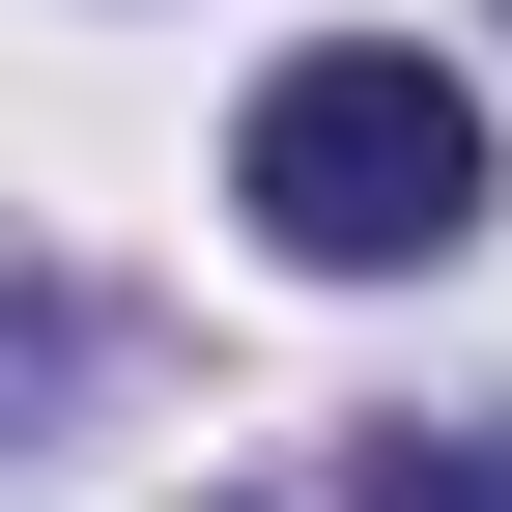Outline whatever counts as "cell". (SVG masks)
<instances>
[{"label": "cell", "instance_id": "obj_1", "mask_svg": "<svg viewBox=\"0 0 512 512\" xmlns=\"http://www.w3.org/2000/svg\"><path fill=\"white\" fill-rule=\"evenodd\" d=\"M228 200L285 228L313 285H427V256H456V228L512 200V171H484V86H456L427 29H313L285 86L228 114Z\"/></svg>", "mask_w": 512, "mask_h": 512}, {"label": "cell", "instance_id": "obj_2", "mask_svg": "<svg viewBox=\"0 0 512 512\" xmlns=\"http://www.w3.org/2000/svg\"><path fill=\"white\" fill-rule=\"evenodd\" d=\"M370 512H512V427H370Z\"/></svg>", "mask_w": 512, "mask_h": 512}]
</instances>
